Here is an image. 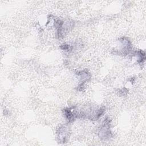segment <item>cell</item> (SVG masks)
Returning <instances> with one entry per match:
<instances>
[{"label":"cell","instance_id":"cell-1","mask_svg":"<svg viewBox=\"0 0 146 146\" xmlns=\"http://www.w3.org/2000/svg\"><path fill=\"white\" fill-rule=\"evenodd\" d=\"M99 137L104 140L110 139L112 136V133L110 130V120L107 117L104 119L103 125L99 132Z\"/></svg>","mask_w":146,"mask_h":146},{"label":"cell","instance_id":"cell-2","mask_svg":"<svg viewBox=\"0 0 146 146\" xmlns=\"http://www.w3.org/2000/svg\"><path fill=\"white\" fill-rule=\"evenodd\" d=\"M56 134L58 141L59 143L64 144L67 142L68 136V130L67 127L64 126L59 127L57 131Z\"/></svg>","mask_w":146,"mask_h":146},{"label":"cell","instance_id":"cell-3","mask_svg":"<svg viewBox=\"0 0 146 146\" xmlns=\"http://www.w3.org/2000/svg\"><path fill=\"white\" fill-rule=\"evenodd\" d=\"M60 47L62 50L67 51H68L72 49V47L70 46V45L67 44H63L61 45Z\"/></svg>","mask_w":146,"mask_h":146}]
</instances>
